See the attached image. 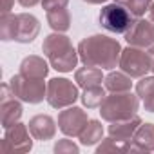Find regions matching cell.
Here are the masks:
<instances>
[{
  "mask_svg": "<svg viewBox=\"0 0 154 154\" xmlns=\"http://www.w3.org/2000/svg\"><path fill=\"white\" fill-rule=\"evenodd\" d=\"M132 143L138 150H154V123H141L132 136Z\"/></svg>",
  "mask_w": 154,
  "mask_h": 154,
  "instance_id": "17",
  "label": "cell"
},
{
  "mask_svg": "<svg viewBox=\"0 0 154 154\" xmlns=\"http://www.w3.org/2000/svg\"><path fill=\"white\" fill-rule=\"evenodd\" d=\"M136 94L141 100L154 94V76H141V80L136 84Z\"/></svg>",
  "mask_w": 154,
  "mask_h": 154,
  "instance_id": "25",
  "label": "cell"
},
{
  "mask_svg": "<svg viewBox=\"0 0 154 154\" xmlns=\"http://www.w3.org/2000/svg\"><path fill=\"white\" fill-rule=\"evenodd\" d=\"M149 18L154 22V2L150 4V8H149Z\"/></svg>",
  "mask_w": 154,
  "mask_h": 154,
  "instance_id": "32",
  "label": "cell"
},
{
  "mask_svg": "<svg viewBox=\"0 0 154 154\" xmlns=\"http://www.w3.org/2000/svg\"><path fill=\"white\" fill-rule=\"evenodd\" d=\"M38 2H42V0H18V4H20L22 8H33V6H36Z\"/></svg>",
  "mask_w": 154,
  "mask_h": 154,
  "instance_id": "30",
  "label": "cell"
},
{
  "mask_svg": "<svg viewBox=\"0 0 154 154\" xmlns=\"http://www.w3.org/2000/svg\"><path fill=\"white\" fill-rule=\"evenodd\" d=\"M102 136H103V127H102V123H100L98 120H89L78 138H80V143H82V145L89 147V145H96V143L102 140Z\"/></svg>",
  "mask_w": 154,
  "mask_h": 154,
  "instance_id": "20",
  "label": "cell"
},
{
  "mask_svg": "<svg viewBox=\"0 0 154 154\" xmlns=\"http://www.w3.org/2000/svg\"><path fill=\"white\" fill-rule=\"evenodd\" d=\"M20 72L26 74V76H31V78H45L47 72H49V67H47V63L42 56L29 54L22 60Z\"/></svg>",
  "mask_w": 154,
  "mask_h": 154,
  "instance_id": "16",
  "label": "cell"
},
{
  "mask_svg": "<svg viewBox=\"0 0 154 154\" xmlns=\"http://www.w3.org/2000/svg\"><path fill=\"white\" fill-rule=\"evenodd\" d=\"M54 152H56V154H63V152L78 154V145L72 143L71 140H60V141H56V145H54Z\"/></svg>",
  "mask_w": 154,
  "mask_h": 154,
  "instance_id": "26",
  "label": "cell"
},
{
  "mask_svg": "<svg viewBox=\"0 0 154 154\" xmlns=\"http://www.w3.org/2000/svg\"><path fill=\"white\" fill-rule=\"evenodd\" d=\"M29 127L24 123H15L6 129V134L0 143V152L2 154H24L33 149V140L29 136Z\"/></svg>",
  "mask_w": 154,
  "mask_h": 154,
  "instance_id": "7",
  "label": "cell"
},
{
  "mask_svg": "<svg viewBox=\"0 0 154 154\" xmlns=\"http://www.w3.org/2000/svg\"><path fill=\"white\" fill-rule=\"evenodd\" d=\"M149 58H150V72H154V45L149 47Z\"/></svg>",
  "mask_w": 154,
  "mask_h": 154,
  "instance_id": "31",
  "label": "cell"
},
{
  "mask_svg": "<svg viewBox=\"0 0 154 154\" xmlns=\"http://www.w3.org/2000/svg\"><path fill=\"white\" fill-rule=\"evenodd\" d=\"M138 109H140V96L132 94L131 91H125L105 96L103 103L100 105V114L105 122H120L136 116Z\"/></svg>",
  "mask_w": 154,
  "mask_h": 154,
  "instance_id": "3",
  "label": "cell"
},
{
  "mask_svg": "<svg viewBox=\"0 0 154 154\" xmlns=\"http://www.w3.org/2000/svg\"><path fill=\"white\" fill-rule=\"evenodd\" d=\"M69 0H42V8L45 11H54V9H62L67 8Z\"/></svg>",
  "mask_w": 154,
  "mask_h": 154,
  "instance_id": "27",
  "label": "cell"
},
{
  "mask_svg": "<svg viewBox=\"0 0 154 154\" xmlns=\"http://www.w3.org/2000/svg\"><path fill=\"white\" fill-rule=\"evenodd\" d=\"M89 118H87V112L80 107H65V111H62L58 114V127L60 131L65 134V136H80L84 127L87 125Z\"/></svg>",
  "mask_w": 154,
  "mask_h": 154,
  "instance_id": "10",
  "label": "cell"
},
{
  "mask_svg": "<svg viewBox=\"0 0 154 154\" xmlns=\"http://www.w3.org/2000/svg\"><path fill=\"white\" fill-rule=\"evenodd\" d=\"M42 51L47 56L49 63L53 69H56L58 72H71L76 63H78V49H74L69 36L60 35V33H53L49 36H45L44 44H42Z\"/></svg>",
  "mask_w": 154,
  "mask_h": 154,
  "instance_id": "2",
  "label": "cell"
},
{
  "mask_svg": "<svg viewBox=\"0 0 154 154\" xmlns=\"http://www.w3.org/2000/svg\"><path fill=\"white\" fill-rule=\"evenodd\" d=\"M74 82L78 84L82 89L93 87V85H102L103 82V72L100 67H93V65H85L76 69L74 72Z\"/></svg>",
  "mask_w": 154,
  "mask_h": 154,
  "instance_id": "15",
  "label": "cell"
},
{
  "mask_svg": "<svg viewBox=\"0 0 154 154\" xmlns=\"http://www.w3.org/2000/svg\"><path fill=\"white\" fill-rule=\"evenodd\" d=\"M80 98L78 87L67 78H53L47 84V103L54 109H65L71 107L76 100Z\"/></svg>",
  "mask_w": 154,
  "mask_h": 154,
  "instance_id": "5",
  "label": "cell"
},
{
  "mask_svg": "<svg viewBox=\"0 0 154 154\" xmlns=\"http://www.w3.org/2000/svg\"><path fill=\"white\" fill-rule=\"evenodd\" d=\"M105 89L111 91V93H125V91H131L132 87V80L127 72H109L105 78Z\"/></svg>",
  "mask_w": 154,
  "mask_h": 154,
  "instance_id": "18",
  "label": "cell"
},
{
  "mask_svg": "<svg viewBox=\"0 0 154 154\" xmlns=\"http://www.w3.org/2000/svg\"><path fill=\"white\" fill-rule=\"evenodd\" d=\"M84 2H87V4H103L107 0H84Z\"/></svg>",
  "mask_w": 154,
  "mask_h": 154,
  "instance_id": "33",
  "label": "cell"
},
{
  "mask_svg": "<svg viewBox=\"0 0 154 154\" xmlns=\"http://www.w3.org/2000/svg\"><path fill=\"white\" fill-rule=\"evenodd\" d=\"M40 33V22L36 17L29 13H18L17 15V36L15 42L20 44H29L33 42Z\"/></svg>",
  "mask_w": 154,
  "mask_h": 154,
  "instance_id": "12",
  "label": "cell"
},
{
  "mask_svg": "<svg viewBox=\"0 0 154 154\" xmlns=\"http://www.w3.org/2000/svg\"><path fill=\"white\" fill-rule=\"evenodd\" d=\"M118 4H122V6H125L134 17H143L147 11H149V8H150V0H116Z\"/></svg>",
  "mask_w": 154,
  "mask_h": 154,
  "instance_id": "24",
  "label": "cell"
},
{
  "mask_svg": "<svg viewBox=\"0 0 154 154\" xmlns=\"http://www.w3.org/2000/svg\"><path fill=\"white\" fill-rule=\"evenodd\" d=\"M47 24H49V27L53 31L65 33L71 27V15H69L67 8L54 9V11H47Z\"/></svg>",
  "mask_w": 154,
  "mask_h": 154,
  "instance_id": "19",
  "label": "cell"
},
{
  "mask_svg": "<svg viewBox=\"0 0 154 154\" xmlns=\"http://www.w3.org/2000/svg\"><path fill=\"white\" fill-rule=\"evenodd\" d=\"M123 35H125V40L129 45L141 47V49L150 47V45H154V22L138 18L132 22V26Z\"/></svg>",
  "mask_w": 154,
  "mask_h": 154,
  "instance_id": "11",
  "label": "cell"
},
{
  "mask_svg": "<svg viewBox=\"0 0 154 154\" xmlns=\"http://www.w3.org/2000/svg\"><path fill=\"white\" fill-rule=\"evenodd\" d=\"M15 36H17V15L2 13V17H0V38L8 42L15 40Z\"/></svg>",
  "mask_w": 154,
  "mask_h": 154,
  "instance_id": "23",
  "label": "cell"
},
{
  "mask_svg": "<svg viewBox=\"0 0 154 154\" xmlns=\"http://www.w3.org/2000/svg\"><path fill=\"white\" fill-rule=\"evenodd\" d=\"M22 103L17 100L13 89L9 84L2 85V96H0V123L4 129L18 123V120L22 118Z\"/></svg>",
  "mask_w": 154,
  "mask_h": 154,
  "instance_id": "9",
  "label": "cell"
},
{
  "mask_svg": "<svg viewBox=\"0 0 154 154\" xmlns=\"http://www.w3.org/2000/svg\"><path fill=\"white\" fill-rule=\"evenodd\" d=\"M78 56L84 65H93L100 69H114L120 65L122 45L118 40L105 35H93L78 44Z\"/></svg>",
  "mask_w": 154,
  "mask_h": 154,
  "instance_id": "1",
  "label": "cell"
},
{
  "mask_svg": "<svg viewBox=\"0 0 154 154\" xmlns=\"http://www.w3.org/2000/svg\"><path fill=\"white\" fill-rule=\"evenodd\" d=\"M105 89L102 85H93V87H87L84 89V94H82V103L87 107V109H100V105L103 103L105 100Z\"/></svg>",
  "mask_w": 154,
  "mask_h": 154,
  "instance_id": "21",
  "label": "cell"
},
{
  "mask_svg": "<svg viewBox=\"0 0 154 154\" xmlns=\"http://www.w3.org/2000/svg\"><path fill=\"white\" fill-rule=\"evenodd\" d=\"M141 125V118L136 114L132 118H127V120H120V122H111L107 132L109 136H112L114 140H120V141H131L134 132L138 131V127Z\"/></svg>",
  "mask_w": 154,
  "mask_h": 154,
  "instance_id": "14",
  "label": "cell"
},
{
  "mask_svg": "<svg viewBox=\"0 0 154 154\" xmlns=\"http://www.w3.org/2000/svg\"><path fill=\"white\" fill-rule=\"evenodd\" d=\"M13 4H15V0H2V13H11Z\"/></svg>",
  "mask_w": 154,
  "mask_h": 154,
  "instance_id": "29",
  "label": "cell"
},
{
  "mask_svg": "<svg viewBox=\"0 0 154 154\" xmlns=\"http://www.w3.org/2000/svg\"><path fill=\"white\" fill-rule=\"evenodd\" d=\"M129 150H138L134 147V143L131 141H120V140H114L112 136L105 138L102 141V145H98L96 152L102 154V152H129Z\"/></svg>",
  "mask_w": 154,
  "mask_h": 154,
  "instance_id": "22",
  "label": "cell"
},
{
  "mask_svg": "<svg viewBox=\"0 0 154 154\" xmlns=\"http://www.w3.org/2000/svg\"><path fill=\"white\" fill-rule=\"evenodd\" d=\"M9 85H11L15 96L26 103H40L47 96V85H45L44 78H31V76L18 72L11 78Z\"/></svg>",
  "mask_w": 154,
  "mask_h": 154,
  "instance_id": "4",
  "label": "cell"
},
{
  "mask_svg": "<svg viewBox=\"0 0 154 154\" xmlns=\"http://www.w3.org/2000/svg\"><path fill=\"white\" fill-rule=\"evenodd\" d=\"M143 105H145V111H149V112H154V94L147 96V98L143 100Z\"/></svg>",
  "mask_w": 154,
  "mask_h": 154,
  "instance_id": "28",
  "label": "cell"
},
{
  "mask_svg": "<svg viewBox=\"0 0 154 154\" xmlns=\"http://www.w3.org/2000/svg\"><path fill=\"white\" fill-rule=\"evenodd\" d=\"M134 15L122 4L114 2V4H107L102 11H100V26L109 31V33H125L134 18Z\"/></svg>",
  "mask_w": 154,
  "mask_h": 154,
  "instance_id": "6",
  "label": "cell"
},
{
  "mask_svg": "<svg viewBox=\"0 0 154 154\" xmlns=\"http://www.w3.org/2000/svg\"><path fill=\"white\" fill-rule=\"evenodd\" d=\"M27 127L31 131V136L40 141H47L56 134V122L49 114H38V116L31 118Z\"/></svg>",
  "mask_w": 154,
  "mask_h": 154,
  "instance_id": "13",
  "label": "cell"
},
{
  "mask_svg": "<svg viewBox=\"0 0 154 154\" xmlns=\"http://www.w3.org/2000/svg\"><path fill=\"white\" fill-rule=\"evenodd\" d=\"M120 69L127 72L131 78H141L147 72H150V58L141 47L129 45L122 49L120 56Z\"/></svg>",
  "mask_w": 154,
  "mask_h": 154,
  "instance_id": "8",
  "label": "cell"
}]
</instances>
